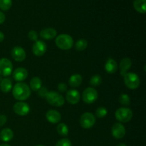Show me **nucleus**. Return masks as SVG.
<instances>
[{
	"label": "nucleus",
	"mask_w": 146,
	"mask_h": 146,
	"mask_svg": "<svg viewBox=\"0 0 146 146\" xmlns=\"http://www.w3.org/2000/svg\"><path fill=\"white\" fill-rule=\"evenodd\" d=\"M31 90L27 84L19 82L16 84L12 88V95L15 99L19 101L28 99L31 96Z\"/></svg>",
	"instance_id": "obj_1"
},
{
	"label": "nucleus",
	"mask_w": 146,
	"mask_h": 146,
	"mask_svg": "<svg viewBox=\"0 0 146 146\" xmlns=\"http://www.w3.org/2000/svg\"><path fill=\"white\" fill-rule=\"evenodd\" d=\"M55 44L58 48L61 50L71 49L74 46V40L70 35L66 34H61L56 38Z\"/></svg>",
	"instance_id": "obj_2"
},
{
	"label": "nucleus",
	"mask_w": 146,
	"mask_h": 146,
	"mask_svg": "<svg viewBox=\"0 0 146 146\" xmlns=\"http://www.w3.org/2000/svg\"><path fill=\"white\" fill-rule=\"evenodd\" d=\"M45 98L48 104L55 107L62 106L65 103L64 97L56 91H48Z\"/></svg>",
	"instance_id": "obj_3"
},
{
	"label": "nucleus",
	"mask_w": 146,
	"mask_h": 146,
	"mask_svg": "<svg viewBox=\"0 0 146 146\" xmlns=\"http://www.w3.org/2000/svg\"><path fill=\"white\" fill-rule=\"evenodd\" d=\"M125 85L129 89L135 90L140 86L141 80L139 76L133 72H128L123 76Z\"/></svg>",
	"instance_id": "obj_4"
},
{
	"label": "nucleus",
	"mask_w": 146,
	"mask_h": 146,
	"mask_svg": "<svg viewBox=\"0 0 146 146\" xmlns=\"http://www.w3.org/2000/svg\"><path fill=\"white\" fill-rule=\"evenodd\" d=\"M133 111L129 108L121 107L115 111V117L117 121L121 123H128L132 119Z\"/></svg>",
	"instance_id": "obj_5"
},
{
	"label": "nucleus",
	"mask_w": 146,
	"mask_h": 146,
	"mask_svg": "<svg viewBox=\"0 0 146 146\" xmlns=\"http://www.w3.org/2000/svg\"><path fill=\"white\" fill-rule=\"evenodd\" d=\"M95 115L90 112H86L84 114H82L80 118V125L83 128L85 129H88L91 128L95 125L96 123Z\"/></svg>",
	"instance_id": "obj_6"
},
{
	"label": "nucleus",
	"mask_w": 146,
	"mask_h": 146,
	"mask_svg": "<svg viewBox=\"0 0 146 146\" xmlns=\"http://www.w3.org/2000/svg\"><path fill=\"white\" fill-rule=\"evenodd\" d=\"M98 97V92L93 87H88L86 88L82 94L83 101L87 104H91L94 103L97 100Z\"/></svg>",
	"instance_id": "obj_7"
},
{
	"label": "nucleus",
	"mask_w": 146,
	"mask_h": 146,
	"mask_svg": "<svg viewBox=\"0 0 146 146\" xmlns=\"http://www.w3.org/2000/svg\"><path fill=\"white\" fill-rule=\"evenodd\" d=\"M13 64L7 58H0V76L7 77L12 74Z\"/></svg>",
	"instance_id": "obj_8"
},
{
	"label": "nucleus",
	"mask_w": 146,
	"mask_h": 146,
	"mask_svg": "<svg viewBox=\"0 0 146 146\" xmlns=\"http://www.w3.org/2000/svg\"><path fill=\"white\" fill-rule=\"evenodd\" d=\"M13 111L17 115L24 116L29 113L30 107L27 103L19 101V102H17L13 106Z\"/></svg>",
	"instance_id": "obj_9"
},
{
	"label": "nucleus",
	"mask_w": 146,
	"mask_h": 146,
	"mask_svg": "<svg viewBox=\"0 0 146 146\" xmlns=\"http://www.w3.org/2000/svg\"><path fill=\"white\" fill-rule=\"evenodd\" d=\"M47 46L45 42L40 40H37L35 41L32 46V52L35 56L38 57H41L45 54L46 52Z\"/></svg>",
	"instance_id": "obj_10"
},
{
	"label": "nucleus",
	"mask_w": 146,
	"mask_h": 146,
	"mask_svg": "<svg viewBox=\"0 0 146 146\" xmlns=\"http://www.w3.org/2000/svg\"><path fill=\"white\" fill-rule=\"evenodd\" d=\"M11 55L13 59L17 62H21L24 61L27 57L25 50L21 46L14 47L11 51Z\"/></svg>",
	"instance_id": "obj_11"
},
{
	"label": "nucleus",
	"mask_w": 146,
	"mask_h": 146,
	"mask_svg": "<svg viewBox=\"0 0 146 146\" xmlns=\"http://www.w3.org/2000/svg\"><path fill=\"white\" fill-rule=\"evenodd\" d=\"M125 128L121 123H116L111 128V134L116 139H121L125 135Z\"/></svg>",
	"instance_id": "obj_12"
},
{
	"label": "nucleus",
	"mask_w": 146,
	"mask_h": 146,
	"mask_svg": "<svg viewBox=\"0 0 146 146\" xmlns=\"http://www.w3.org/2000/svg\"><path fill=\"white\" fill-rule=\"evenodd\" d=\"M81 99L80 93L76 89H70L66 91V100L68 104L71 105H75L78 104Z\"/></svg>",
	"instance_id": "obj_13"
},
{
	"label": "nucleus",
	"mask_w": 146,
	"mask_h": 146,
	"mask_svg": "<svg viewBox=\"0 0 146 146\" xmlns=\"http://www.w3.org/2000/svg\"><path fill=\"white\" fill-rule=\"evenodd\" d=\"M12 75L13 78L16 81L21 82L27 79L28 77V71L22 67H19L14 70V72L12 73Z\"/></svg>",
	"instance_id": "obj_14"
},
{
	"label": "nucleus",
	"mask_w": 146,
	"mask_h": 146,
	"mask_svg": "<svg viewBox=\"0 0 146 146\" xmlns=\"http://www.w3.org/2000/svg\"><path fill=\"white\" fill-rule=\"evenodd\" d=\"M46 118L51 123H58L61 121V115L58 111L56 110H49L46 113Z\"/></svg>",
	"instance_id": "obj_15"
},
{
	"label": "nucleus",
	"mask_w": 146,
	"mask_h": 146,
	"mask_svg": "<svg viewBox=\"0 0 146 146\" xmlns=\"http://www.w3.org/2000/svg\"><path fill=\"white\" fill-rule=\"evenodd\" d=\"M131 66H132V61H131V58H128V57H125V58H123V59H121L119 65L121 75L122 76H124L128 72V71L131 68Z\"/></svg>",
	"instance_id": "obj_16"
},
{
	"label": "nucleus",
	"mask_w": 146,
	"mask_h": 146,
	"mask_svg": "<svg viewBox=\"0 0 146 146\" xmlns=\"http://www.w3.org/2000/svg\"><path fill=\"white\" fill-rule=\"evenodd\" d=\"M39 35L41 38L45 40H52L56 36L57 31L54 28H46L44 29L39 33Z\"/></svg>",
	"instance_id": "obj_17"
},
{
	"label": "nucleus",
	"mask_w": 146,
	"mask_h": 146,
	"mask_svg": "<svg viewBox=\"0 0 146 146\" xmlns=\"http://www.w3.org/2000/svg\"><path fill=\"white\" fill-rule=\"evenodd\" d=\"M106 72L109 74H113L118 71V66L115 60L113 58H109L106 61L105 66H104Z\"/></svg>",
	"instance_id": "obj_18"
},
{
	"label": "nucleus",
	"mask_w": 146,
	"mask_h": 146,
	"mask_svg": "<svg viewBox=\"0 0 146 146\" xmlns=\"http://www.w3.org/2000/svg\"><path fill=\"white\" fill-rule=\"evenodd\" d=\"M14 138V132L11 128H6L0 133V139L3 142H9Z\"/></svg>",
	"instance_id": "obj_19"
},
{
	"label": "nucleus",
	"mask_w": 146,
	"mask_h": 146,
	"mask_svg": "<svg viewBox=\"0 0 146 146\" xmlns=\"http://www.w3.org/2000/svg\"><path fill=\"white\" fill-rule=\"evenodd\" d=\"M13 88L12 81L9 78H2L0 82V89L3 93H9Z\"/></svg>",
	"instance_id": "obj_20"
},
{
	"label": "nucleus",
	"mask_w": 146,
	"mask_h": 146,
	"mask_svg": "<svg viewBox=\"0 0 146 146\" xmlns=\"http://www.w3.org/2000/svg\"><path fill=\"white\" fill-rule=\"evenodd\" d=\"M83 78L80 74H76L74 75L71 76L68 80V84L70 86L74 87V88H77V87L80 86L82 84Z\"/></svg>",
	"instance_id": "obj_21"
},
{
	"label": "nucleus",
	"mask_w": 146,
	"mask_h": 146,
	"mask_svg": "<svg viewBox=\"0 0 146 146\" xmlns=\"http://www.w3.org/2000/svg\"><path fill=\"white\" fill-rule=\"evenodd\" d=\"M146 0H134L133 7L138 12L145 14L146 11Z\"/></svg>",
	"instance_id": "obj_22"
},
{
	"label": "nucleus",
	"mask_w": 146,
	"mask_h": 146,
	"mask_svg": "<svg viewBox=\"0 0 146 146\" xmlns=\"http://www.w3.org/2000/svg\"><path fill=\"white\" fill-rule=\"evenodd\" d=\"M42 86V81L38 76L33 77L30 81L29 88L33 91H37Z\"/></svg>",
	"instance_id": "obj_23"
},
{
	"label": "nucleus",
	"mask_w": 146,
	"mask_h": 146,
	"mask_svg": "<svg viewBox=\"0 0 146 146\" xmlns=\"http://www.w3.org/2000/svg\"><path fill=\"white\" fill-rule=\"evenodd\" d=\"M88 47V41L84 38H80L75 44V48L78 51H83Z\"/></svg>",
	"instance_id": "obj_24"
},
{
	"label": "nucleus",
	"mask_w": 146,
	"mask_h": 146,
	"mask_svg": "<svg viewBox=\"0 0 146 146\" xmlns=\"http://www.w3.org/2000/svg\"><path fill=\"white\" fill-rule=\"evenodd\" d=\"M56 131L61 136H67L68 135V128L66 124L64 123H61L57 125Z\"/></svg>",
	"instance_id": "obj_25"
},
{
	"label": "nucleus",
	"mask_w": 146,
	"mask_h": 146,
	"mask_svg": "<svg viewBox=\"0 0 146 146\" xmlns=\"http://www.w3.org/2000/svg\"><path fill=\"white\" fill-rule=\"evenodd\" d=\"M12 5V0H0V9L2 11H8Z\"/></svg>",
	"instance_id": "obj_26"
},
{
	"label": "nucleus",
	"mask_w": 146,
	"mask_h": 146,
	"mask_svg": "<svg viewBox=\"0 0 146 146\" xmlns=\"http://www.w3.org/2000/svg\"><path fill=\"white\" fill-rule=\"evenodd\" d=\"M120 104L123 106H128L131 104V98L126 94H122L118 98Z\"/></svg>",
	"instance_id": "obj_27"
},
{
	"label": "nucleus",
	"mask_w": 146,
	"mask_h": 146,
	"mask_svg": "<svg viewBox=\"0 0 146 146\" xmlns=\"http://www.w3.org/2000/svg\"><path fill=\"white\" fill-rule=\"evenodd\" d=\"M102 83V78L99 75H94L90 79V84L92 86H98Z\"/></svg>",
	"instance_id": "obj_28"
},
{
	"label": "nucleus",
	"mask_w": 146,
	"mask_h": 146,
	"mask_svg": "<svg viewBox=\"0 0 146 146\" xmlns=\"http://www.w3.org/2000/svg\"><path fill=\"white\" fill-rule=\"evenodd\" d=\"M108 114V110L105 107H98L96 111V115L98 118H103L105 116H106Z\"/></svg>",
	"instance_id": "obj_29"
},
{
	"label": "nucleus",
	"mask_w": 146,
	"mask_h": 146,
	"mask_svg": "<svg viewBox=\"0 0 146 146\" xmlns=\"http://www.w3.org/2000/svg\"><path fill=\"white\" fill-rule=\"evenodd\" d=\"M48 93V90L46 87L41 86V88L37 91V95H38V96L40 97V98H45Z\"/></svg>",
	"instance_id": "obj_30"
},
{
	"label": "nucleus",
	"mask_w": 146,
	"mask_h": 146,
	"mask_svg": "<svg viewBox=\"0 0 146 146\" xmlns=\"http://www.w3.org/2000/svg\"><path fill=\"white\" fill-rule=\"evenodd\" d=\"M55 146H72V143L68 138H62L56 143Z\"/></svg>",
	"instance_id": "obj_31"
},
{
	"label": "nucleus",
	"mask_w": 146,
	"mask_h": 146,
	"mask_svg": "<svg viewBox=\"0 0 146 146\" xmlns=\"http://www.w3.org/2000/svg\"><path fill=\"white\" fill-rule=\"evenodd\" d=\"M28 37L31 41H36L38 40V33L34 30H31L28 34Z\"/></svg>",
	"instance_id": "obj_32"
},
{
	"label": "nucleus",
	"mask_w": 146,
	"mask_h": 146,
	"mask_svg": "<svg viewBox=\"0 0 146 146\" xmlns=\"http://www.w3.org/2000/svg\"><path fill=\"white\" fill-rule=\"evenodd\" d=\"M57 88L61 93H65L67 91V86L64 83H60V84H58Z\"/></svg>",
	"instance_id": "obj_33"
},
{
	"label": "nucleus",
	"mask_w": 146,
	"mask_h": 146,
	"mask_svg": "<svg viewBox=\"0 0 146 146\" xmlns=\"http://www.w3.org/2000/svg\"><path fill=\"white\" fill-rule=\"evenodd\" d=\"M7 121V117L5 115H0V127L6 124Z\"/></svg>",
	"instance_id": "obj_34"
},
{
	"label": "nucleus",
	"mask_w": 146,
	"mask_h": 146,
	"mask_svg": "<svg viewBox=\"0 0 146 146\" xmlns=\"http://www.w3.org/2000/svg\"><path fill=\"white\" fill-rule=\"evenodd\" d=\"M5 19H6L5 14H4L2 11H0V24H3V23L4 22V21H5Z\"/></svg>",
	"instance_id": "obj_35"
},
{
	"label": "nucleus",
	"mask_w": 146,
	"mask_h": 146,
	"mask_svg": "<svg viewBox=\"0 0 146 146\" xmlns=\"http://www.w3.org/2000/svg\"><path fill=\"white\" fill-rule=\"evenodd\" d=\"M4 33L1 32V31H0V43L2 42V41H4Z\"/></svg>",
	"instance_id": "obj_36"
},
{
	"label": "nucleus",
	"mask_w": 146,
	"mask_h": 146,
	"mask_svg": "<svg viewBox=\"0 0 146 146\" xmlns=\"http://www.w3.org/2000/svg\"><path fill=\"white\" fill-rule=\"evenodd\" d=\"M0 146H11V145H9V144H7V143H3V144H1Z\"/></svg>",
	"instance_id": "obj_37"
},
{
	"label": "nucleus",
	"mask_w": 146,
	"mask_h": 146,
	"mask_svg": "<svg viewBox=\"0 0 146 146\" xmlns=\"http://www.w3.org/2000/svg\"><path fill=\"white\" fill-rule=\"evenodd\" d=\"M117 146H127V145L124 143H120V144H118Z\"/></svg>",
	"instance_id": "obj_38"
},
{
	"label": "nucleus",
	"mask_w": 146,
	"mask_h": 146,
	"mask_svg": "<svg viewBox=\"0 0 146 146\" xmlns=\"http://www.w3.org/2000/svg\"><path fill=\"white\" fill-rule=\"evenodd\" d=\"M1 76H0V82H1V80H2V78H1Z\"/></svg>",
	"instance_id": "obj_39"
},
{
	"label": "nucleus",
	"mask_w": 146,
	"mask_h": 146,
	"mask_svg": "<svg viewBox=\"0 0 146 146\" xmlns=\"http://www.w3.org/2000/svg\"><path fill=\"white\" fill-rule=\"evenodd\" d=\"M36 146H45V145H36Z\"/></svg>",
	"instance_id": "obj_40"
}]
</instances>
